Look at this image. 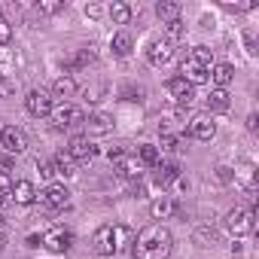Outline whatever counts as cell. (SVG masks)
I'll use <instances>...</instances> for the list:
<instances>
[{"mask_svg": "<svg viewBox=\"0 0 259 259\" xmlns=\"http://www.w3.org/2000/svg\"><path fill=\"white\" fill-rule=\"evenodd\" d=\"M171 250H174V235L162 223L144 226L132 241V256L135 259H168Z\"/></svg>", "mask_w": 259, "mask_h": 259, "instance_id": "1", "label": "cell"}, {"mask_svg": "<svg viewBox=\"0 0 259 259\" xmlns=\"http://www.w3.org/2000/svg\"><path fill=\"white\" fill-rule=\"evenodd\" d=\"M132 241H135V232L128 229L125 223H104L92 235V250L98 256H116V253H122Z\"/></svg>", "mask_w": 259, "mask_h": 259, "instance_id": "2", "label": "cell"}, {"mask_svg": "<svg viewBox=\"0 0 259 259\" xmlns=\"http://www.w3.org/2000/svg\"><path fill=\"white\" fill-rule=\"evenodd\" d=\"M226 229H229L235 238L250 235V232L256 229V213H253V207H244V204L232 207V210L226 213Z\"/></svg>", "mask_w": 259, "mask_h": 259, "instance_id": "3", "label": "cell"}, {"mask_svg": "<svg viewBox=\"0 0 259 259\" xmlns=\"http://www.w3.org/2000/svg\"><path fill=\"white\" fill-rule=\"evenodd\" d=\"M52 125L55 128H61V132H70V128H79L82 122H85V113H82V107H76V104H61V107H52Z\"/></svg>", "mask_w": 259, "mask_h": 259, "instance_id": "4", "label": "cell"}, {"mask_svg": "<svg viewBox=\"0 0 259 259\" xmlns=\"http://www.w3.org/2000/svg\"><path fill=\"white\" fill-rule=\"evenodd\" d=\"M40 207L43 210H49V213H55V210H61V207H67V201H70V192L61 186V183H49L40 195Z\"/></svg>", "mask_w": 259, "mask_h": 259, "instance_id": "5", "label": "cell"}, {"mask_svg": "<svg viewBox=\"0 0 259 259\" xmlns=\"http://www.w3.org/2000/svg\"><path fill=\"white\" fill-rule=\"evenodd\" d=\"M171 58H174V40H168V37L150 40V46H147V61H150L153 67H165Z\"/></svg>", "mask_w": 259, "mask_h": 259, "instance_id": "6", "label": "cell"}, {"mask_svg": "<svg viewBox=\"0 0 259 259\" xmlns=\"http://www.w3.org/2000/svg\"><path fill=\"white\" fill-rule=\"evenodd\" d=\"M70 244H73V232L64 229V226H52V229L43 235V247H46L49 253H67Z\"/></svg>", "mask_w": 259, "mask_h": 259, "instance_id": "7", "label": "cell"}, {"mask_svg": "<svg viewBox=\"0 0 259 259\" xmlns=\"http://www.w3.org/2000/svg\"><path fill=\"white\" fill-rule=\"evenodd\" d=\"M0 144H4V150H7V153L22 156V153L28 150V135L22 132L19 125H7L4 132H0Z\"/></svg>", "mask_w": 259, "mask_h": 259, "instance_id": "8", "label": "cell"}, {"mask_svg": "<svg viewBox=\"0 0 259 259\" xmlns=\"http://www.w3.org/2000/svg\"><path fill=\"white\" fill-rule=\"evenodd\" d=\"M165 89H168V95H171V101H174L177 107H192V101H195V89H192L186 79L171 76V79L165 82Z\"/></svg>", "mask_w": 259, "mask_h": 259, "instance_id": "9", "label": "cell"}, {"mask_svg": "<svg viewBox=\"0 0 259 259\" xmlns=\"http://www.w3.org/2000/svg\"><path fill=\"white\" fill-rule=\"evenodd\" d=\"M25 110L31 113V116H49L52 113V95L49 92H43V89H31L28 95H25Z\"/></svg>", "mask_w": 259, "mask_h": 259, "instance_id": "10", "label": "cell"}, {"mask_svg": "<svg viewBox=\"0 0 259 259\" xmlns=\"http://www.w3.org/2000/svg\"><path fill=\"white\" fill-rule=\"evenodd\" d=\"M180 79H186L192 89H195V85H204V82H210V67H204V64L186 58V61L180 64Z\"/></svg>", "mask_w": 259, "mask_h": 259, "instance_id": "11", "label": "cell"}, {"mask_svg": "<svg viewBox=\"0 0 259 259\" xmlns=\"http://www.w3.org/2000/svg\"><path fill=\"white\" fill-rule=\"evenodd\" d=\"M95 153H98V147H95L85 135H76V138H70V144H67V156H70L73 162H89V159H95Z\"/></svg>", "mask_w": 259, "mask_h": 259, "instance_id": "12", "label": "cell"}, {"mask_svg": "<svg viewBox=\"0 0 259 259\" xmlns=\"http://www.w3.org/2000/svg\"><path fill=\"white\" fill-rule=\"evenodd\" d=\"M113 165H116V171H119L122 177H128V180H141V177H144V165L138 162L135 153H128V150H125Z\"/></svg>", "mask_w": 259, "mask_h": 259, "instance_id": "13", "label": "cell"}, {"mask_svg": "<svg viewBox=\"0 0 259 259\" xmlns=\"http://www.w3.org/2000/svg\"><path fill=\"white\" fill-rule=\"evenodd\" d=\"M232 177L244 186V192H247V198H250V204H253V201H256V168H253L250 162H244L241 168H235Z\"/></svg>", "mask_w": 259, "mask_h": 259, "instance_id": "14", "label": "cell"}, {"mask_svg": "<svg viewBox=\"0 0 259 259\" xmlns=\"http://www.w3.org/2000/svg\"><path fill=\"white\" fill-rule=\"evenodd\" d=\"M189 135H192L195 141H213V135H217V122H213L210 116H195V119L189 122Z\"/></svg>", "mask_w": 259, "mask_h": 259, "instance_id": "15", "label": "cell"}, {"mask_svg": "<svg viewBox=\"0 0 259 259\" xmlns=\"http://www.w3.org/2000/svg\"><path fill=\"white\" fill-rule=\"evenodd\" d=\"M174 180H180V165H177V162H162V165H156V174H153V183H156V186L168 189Z\"/></svg>", "mask_w": 259, "mask_h": 259, "instance_id": "16", "label": "cell"}, {"mask_svg": "<svg viewBox=\"0 0 259 259\" xmlns=\"http://www.w3.org/2000/svg\"><path fill=\"white\" fill-rule=\"evenodd\" d=\"M82 125H85L89 135H107V132H113V116H110V113H92ZM89 135H85V138H89Z\"/></svg>", "mask_w": 259, "mask_h": 259, "instance_id": "17", "label": "cell"}, {"mask_svg": "<svg viewBox=\"0 0 259 259\" xmlns=\"http://www.w3.org/2000/svg\"><path fill=\"white\" fill-rule=\"evenodd\" d=\"M13 201L16 204H34L37 201V189L31 180H16L13 183Z\"/></svg>", "mask_w": 259, "mask_h": 259, "instance_id": "18", "label": "cell"}, {"mask_svg": "<svg viewBox=\"0 0 259 259\" xmlns=\"http://www.w3.org/2000/svg\"><path fill=\"white\" fill-rule=\"evenodd\" d=\"M180 207H177V201L171 198V195H162V198H156L153 204H150V213H153V220H168V217H174Z\"/></svg>", "mask_w": 259, "mask_h": 259, "instance_id": "19", "label": "cell"}, {"mask_svg": "<svg viewBox=\"0 0 259 259\" xmlns=\"http://www.w3.org/2000/svg\"><path fill=\"white\" fill-rule=\"evenodd\" d=\"M132 46H135V40H132V34H128V31H119V34H113V40H110V49H113V55H119V58H128V55H132Z\"/></svg>", "mask_w": 259, "mask_h": 259, "instance_id": "20", "label": "cell"}, {"mask_svg": "<svg viewBox=\"0 0 259 259\" xmlns=\"http://www.w3.org/2000/svg\"><path fill=\"white\" fill-rule=\"evenodd\" d=\"M210 79L217 82V89H226V85L235 79V67H232V64H226V61H220V64H213V67H210Z\"/></svg>", "mask_w": 259, "mask_h": 259, "instance_id": "21", "label": "cell"}, {"mask_svg": "<svg viewBox=\"0 0 259 259\" xmlns=\"http://www.w3.org/2000/svg\"><path fill=\"white\" fill-rule=\"evenodd\" d=\"M180 10H183V7L177 4V0H162V4L156 7V16L168 25V22H177V19H180Z\"/></svg>", "mask_w": 259, "mask_h": 259, "instance_id": "22", "label": "cell"}, {"mask_svg": "<svg viewBox=\"0 0 259 259\" xmlns=\"http://www.w3.org/2000/svg\"><path fill=\"white\" fill-rule=\"evenodd\" d=\"M229 92L226 89H213L210 95H207V110H213V113H223V110H229Z\"/></svg>", "mask_w": 259, "mask_h": 259, "instance_id": "23", "label": "cell"}, {"mask_svg": "<svg viewBox=\"0 0 259 259\" xmlns=\"http://www.w3.org/2000/svg\"><path fill=\"white\" fill-rule=\"evenodd\" d=\"M135 156H138V162H141L144 168H156V165H159V150H156L153 144H141Z\"/></svg>", "mask_w": 259, "mask_h": 259, "instance_id": "24", "label": "cell"}, {"mask_svg": "<svg viewBox=\"0 0 259 259\" xmlns=\"http://www.w3.org/2000/svg\"><path fill=\"white\" fill-rule=\"evenodd\" d=\"M52 168H55V174H61V177H73V174H76V162H73L67 153H58V156L52 159Z\"/></svg>", "mask_w": 259, "mask_h": 259, "instance_id": "25", "label": "cell"}, {"mask_svg": "<svg viewBox=\"0 0 259 259\" xmlns=\"http://www.w3.org/2000/svg\"><path fill=\"white\" fill-rule=\"evenodd\" d=\"M192 241H195L198 247H213V244L220 241V235H217V229H210V226H198L195 235H192Z\"/></svg>", "mask_w": 259, "mask_h": 259, "instance_id": "26", "label": "cell"}, {"mask_svg": "<svg viewBox=\"0 0 259 259\" xmlns=\"http://www.w3.org/2000/svg\"><path fill=\"white\" fill-rule=\"evenodd\" d=\"M73 92H76V79L73 76H58L55 85H52V95L55 98H70Z\"/></svg>", "mask_w": 259, "mask_h": 259, "instance_id": "27", "label": "cell"}, {"mask_svg": "<svg viewBox=\"0 0 259 259\" xmlns=\"http://www.w3.org/2000/svg\"><path fill=\"white\" fill-rule=\"evenodd\" d=\"M132 16H135V10L128 7V4H113L110 7V19L116 25H128V22H132Z\"/></svg>", "mask_w": 259, "mask_h": 259, "instance_id": "28", "label": "cell"}, {"mask_svg": "<svg viewBox=\"0 0 259 259\" xmlns=\"http://www.w3.org/2000/svg\"><path fill=\"white\" fill-rule=\"evenodd\" d=\"M13 204V177L7 171H0V207Z\"/></svg>", "mask_w": 259, "mask_h": 259, "instance_id": "29", "label": "cell"}, {"mask_svg": "<svg viewBox=\"0 0 259 259\" xmlns=\"http://www.w3.org/2000/svg\"><path fill=\"white\" fill-rule=\"evenodd\" d=\"M186 58L204 64V67H213V49H207V46H192V52H189Z\"/></svg>", "mask_w": 259, "mask_h": 259, "instance_id": "30", "label": "cell"}, {"mask_svg": "<svg viewBox=\"0 0 259 259\" xmlns=\"http://www.w3.org/2000/svg\"><path fill=\"white\" fill-rule=\"evenodd\" d=\"M89 61H95V52L92 49H79L70 61H64V70H76V67H85Z\"/></svg>", "mask_w": 259, "mask_h": 259, "instance_id": "31", "label": "cell"}, {"mask_svg": "<svg viewBox=\"0 0 259 259\" xmlns=\"http://www.w3.org/2000/svg\"><path fill=\"white\" fill-rule=\"evenodd\" d=\"M40 16H55L64 10V0H37V7H34Z\"/></svg>", "mask_w": 259, "mask_h": 259, "instance_id": "32", "label": "cell"}, {"mask_svg": "<svg viewBox=\"0 0 259 259\" xmlns=\"http://www.w3.org/2000/svg\"><path fill=\"white\" fill-rule=\"evenodd\" d=\"M13 95H16V79L0 73V98H13Z\"/></svg>", "mask_w": 259, "mask_h": 259, "instance_id": "33", "label": "cell"}, {"mask_svg": "<svg viewBox=\"0 0 259 259\" xmlns=\"http://www.w3.org/2000/svg\"><path fill=\"white\" fill-rule=\"evenodd\" d=\"M10 40H13V28H10L7 19H0V46H7Z\"/></svg>", "mask_w": 259, "mask_h": 259, "instance_id": "34", "label": "cell"}, {"mask_svg": "<svg viewBox=\"0 0 259 259\" xmlns=\"http://www.w3.org/2000/svg\"><path fill=\"white\" fill-rule=\"evenodd\" d=\"M165 28H168V34H171V37H183V34H186V25H183L180 19H177V22H168ZM171 37H168V40H171Z\"/></svg>", "mask_w": 259, "mask_h": 259, "instance_id": "35", "label": "cell"}, {"mask_svg": "<svg viewBox=\"0 0 259 259\" xmlns=\"http://www.w3.org/2000/svg\"><path fill=\"white\" fill-rule=\"evenodd\" d=\"M37 171H40V177H55V168H52V162H37Z\"/></svg>", "mask_w": 259, "mask_h": 259, "instance_id": "36", "label": "cell"}, {"mask_svg": "<svg viewBox=\"0 0 259 259\" xmlns=\"http://www.w3.org/2000/svg\"><path fill=\"white\" fill-rule=\"evenodd\" d=\"M217 177H220L223 183H229V180H235V177H232V168H226V165H220V168H217Z\"/></svg>", "mask_w": 259, "mask_h": 259, "instance_id": "37", "label": "cell"}, {"mask_svg": "<svg viewBox=\"0 0 259 259\" xmlns=\"http://www.w3.org/2000/svg\"><path fill=\"white\" fill-rule=\"evenodd\" d=\"M101 13H104V10H101L98 4H92V7H85V16H92V19H98Z\"/></svg>", "mask_w": 259, "mask_h": 259, "instance_id": "38", "label": "cell"}, {"mask_svg": "<svg viewBox=\"0 0 259 259\" xmlns=\"http://www.w3.org/2000/svg\"><path fill=\"white\" fill-rule=\"evenodd\" d=\"M43 244V235H28V247H40Z\"/></svg>", "mask_w": 259, "mask_h": 259, "instance_id": "39", "label": "cell"}, {"mask_svg": "<svg viewBox=\"0 0 259 259\" xmlns=\"http://www.w3.org/2000/svg\"><path fill=\"white\" fill-rule=\"evenodd\" d=\"M247 128H250V132H256V113L247 116Z\"/></svg>", "mask_w": 259, "mask_h": 259, "instance_id": "40", "label": "cell"}, {"mask_svg": "<svg viewBox=\"0 0 259 259\" xmlns=\"http://www.w3.org/2000/svg\"><path fill=\"white\" fill-rule=\"evenodd\" d=\"M4 247H7V238H4V232H0V253H4Z\"/></svg>", "mask_w": 259, "mask_h": 259, "instance_id": "41", "label": "cell"}]
</instances>
